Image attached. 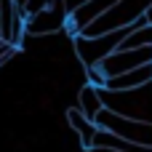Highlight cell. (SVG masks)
<instances>
[{"mask_svg":"<svg viewBox=\"0 0 152 152\" xmlns=\"http://www.w3.org/2000/svg\"><path fill=\"white\" fill-rule=\"evenodd\" d=\"M139 24V21H136ZM131 32V27H123V29H112V32H104V35H96V37H83V35H75V53L77 59L86 64V69L96 67L102 59H107L120 43L123 37Z\"/></svg>","mask_w":152,"mask_h":152,"instance_id":"3","label":"cell"},{"mask_svg":"<svg viewBox=\"0 0 152 152\" xmlns=\"http://www.w3.org/2000/svg\"><path fill=\"white\" fill-rule=\"evenodd\" d=\"M91 150H110V152H152V147H142V144H134L128 139H120L110 131H102L96 128L94 134V142H91Z\"/></svg>","mask_w":152,"mask_h":152,"instance_id":"9","label":"cell"},{"mask_svg":"<svg viewBox=\"0 0 152 152\" xmlns=\"http://www.w3.org/2000/svg\"><path fill=\"white\" fill-rule=\"evenodd\" d=\"M152 8V0H118L115 5H110L104 13H99L94 21H88L77 35L83 37H96L112 29H123V27H134L136 21L144 19V13Z\"/></svg>","mask_w":152,"mask_h":152,"instance_id":"1","label":"cell"},{"mask_svg":"<svg viewBox=\"0 0 152 152\" xmlns=\"http://www.w3.org/2000/svg\"><path fill=\"white\" fill-rule=\"evenodd\" d=\"M142 64H152V45H144V48H115L107 59H102L96 64V69L107 80V77L123 75L128 69H136Z\"/></svg>","mask_w":152,"mask_h":152,"instance_id":"5","label":"cell"},{"mask_svg":"<svg viewBox=\"0 0 152 152\" xmlns=\"http://www.w3.org/2000/svg\"><path fill=\"white\" fill-rule=\"evenodd\" d=\"M48 5H53V0H24V3H19L24 19L32 16V13H37V11H43V8H48Z\"/></svg>","mask_w":152,"mask_h":152,"instance_id":"12","label":"cell"},{"mask_svg":"<svg viewBox=\"0 0 152 152\" xmlns=\"http://www.w3.org/2000/svg\"><path fill=\"white\" fill-rule=\"evenodd\" d=\"M102 104L104 110L131 118V120H142V123H152V83L142 86V88H131V91H107L99 88Z\"/></svg>","mask_w":152,"mask_h":152,"instance_id":"2","label":"cell"},{"mask_svg":"<svg viewBox=\"0 0 152 152\" xmlns=\"http://www.w3.org/2000/svg\"><path fill=\"white\" fill-rule=\"evenodd\" d=\"M77 110L94 123V118L104 110V104H102V96H99V86H83L80 88V94H77Z\"/></svg>","mask_w":152,"mask_h":152,"instance_id":"10","label":"cell"},{"mask_svg":"<svg viewBox=\"0 0 152 152\" xmlns=\"http://www.w3.org/2000/svg\"><path fill=\"white\" fill-rule=\"evenodd\" d=\"M67 16L69 13H67L64 3L53 0V5H48V8H43V11H37V13H32V16L24 19V35H35V37L53 35V32H59V29L67 27Z\"/></svg>","mask_w":152,"mask_h":152,"instance_id":"6","label":"cell"},{"mask_svg":"<svg viewBox=\"0 0 152 152\" xmlns=\"http://www.w3.org/2000/svg\"><path fill=\"white\" fill-rule=\"evenodd\" d=\"M94 126L102 128V131H110L120 139H128L134 144H142V147H152V123H142V120H131V118H123V115H115L110 110H102L96 118H94Z\"/></svg>","mask_w":152,"mask_h":152,"instance_id":"4","label":"cell"},{"mask_svg":"<svg viewBox=\"0 0 152 152\" xmlns=\"http://www.w3.org/2000/svg\"><path fill=\"white\" fill-rule=\"evenodd\" d=\"M13 53H16V48H13V45H8V43H0V64H3V61H8Z\"/></svg>","mask_w":152,"mask_h":152,"instance_id":"13","label":"cell"},{"mask_svg":"<svg viewBox=\"0 0 152 152\" xmlns=\"http://www.w3.org/2000/svg\"><path fill=\"white\" fill-rule=\"evenodd\" d=\"M147 83H152V64H142V67L128 69L123 75L107 77L102 83V88H107V91H131V88H142Z\"/></svg>","mask_w":152,"mask_h":152,"instance_id":"7","label":"cell"},{"mask_svg":"<svg viewBox=\"0 0 152 152\" xmlns=\"http://www.w3.org/2000/svg\"><path fill=\"white\" fill-rule=\"evenodd\" d=\"M118 0H86L83 5H77L69 16H67V29L72 32V35H77L88 21H94L99 13H104L110 5H115Z\"/></svg>","mask_w":152,"mask_h":152,"instance_id":"8","label":"cell"},{"mask_svg":"<svg viewBox=\"0 0 152 152\" xmlns=\"http://www.w3.org/2000/svg\"><path fill=\"white\" fill-rule=\"evenodd\" d=\"M67 120H69V128L80 136V144L83 147H88L91 150V142H94V134H96V126L77 110V107H72V110H67Z\"/></svg>","mask_w":152,"mask_h":152,"instance_id":"11","label":"cell"}]
</instances>
